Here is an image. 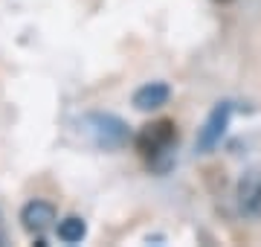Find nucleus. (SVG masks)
<instances>
[{
	"label": "nucleus",
	"mask_w": 261,
	"mask_h": 247,
	"mask_svg": "<svg viewBox=\"0 0 261 247\" xmlns=\"http://www.w3.org/2000/svg\"><path fill=\"white\" fill-rule=\"evenodd\" d=\"M84 131L99 149H119V145L128 143V125L113 114L84 116Z\"/></svg>",
	"instance_id": "nucleus-1"
},
{
	"label": "nucleus",
	"mask_w": 261,
	"mask_h": 247,
	"mask_svg": "<svg viewBox=\"0 0 261 247\" xmlns=\"http://www.w3.org/2000/svg\"><path fill=\"white\" fill-rule=\"evenodd\" d=\"M174 140H177V125L171 122V119H160V122L145 125L140 131L137 149H140V154H145V157L154 160L160 154H168V149L174 145Z\"/></svg>",
	"instance_id": "nucleus-2"
},
{
	"label": "nucleus",
	"mask_w": 261,
	"mask_h": 247,
	"mask_svg": "<svg viewBox=\"0 0 261 247\" xmlns=\"http://www.w3.org/2000/svg\"><path fill=\"white\" fill-rule=\"evenodd\" d=\"M229 116H232V102H218L215 105L209 119L203 122V128H200V134H197V152L206 154L221 143L224 131L229 128Z\"/></svg>",
	"instance_id": "nucleus-3"
},
{
	"label": "nucleus",
	"mask_w": 261,
	"mask_h": 247,
	"mask_svg": "<svg viewBox=\"0 0 261 247\" xmlns=\"http://www.w3.org/2000/svg\"><path fill=\"white\" fill-rule=\"evenodd\" d=\"M20 224L32 236H44L56 224V207L47 204V201H29L27 207L20 209Z\"/></svg>",
	"instance_id": "nucleus-4"
},
{
	"label": "nucleus",
	"mask_w": 261,
	"mask_h": 247,
	"mask_svg": "<svg viewBox=\"0 0 261 247\" xmlns=\"http://www.w3.org/2000/svg\"><path fill=\"white\" fill-rule=\"evenodd\" d=\"M238 207L244 215L261 218V169H250L238 181Z\"/></svg>",
	"instance_id": "nucleus-5"
},
{
	"label": "nucleus",
	"mask_w": 261,
	"mask_h": 247,
	"mask_svg": "<svg viewBox=\"0 0 261 247\" xmlns=\"http://www.w3.org/2000/svg\"><path fill=\"white\" fill-rule=\"evenodd\" d=\"M168 96H171L168 85H163V82H148V85H142L134 93V108L137 111H157V108H163L168 102Z\"/></svg>",
	"instance_id": "nucleus-6"
},
{
	"label": "nucleus",
	"mask_w": 261,
	"mask_h": 247,
	"mask_svg": "<svg viewBox=\"0 0 261 247\" xmlns=\"http://www.w3.org/2000/svg\"><path fill=\"white\" fill-rule=\"evenodd\" d=\"M84 236H87V224H84L79 215H70V218L58 221V238H61L64 244H79Z\"/></svg>",
	"instance_id": "nucleus-7"
}]
</instances>
